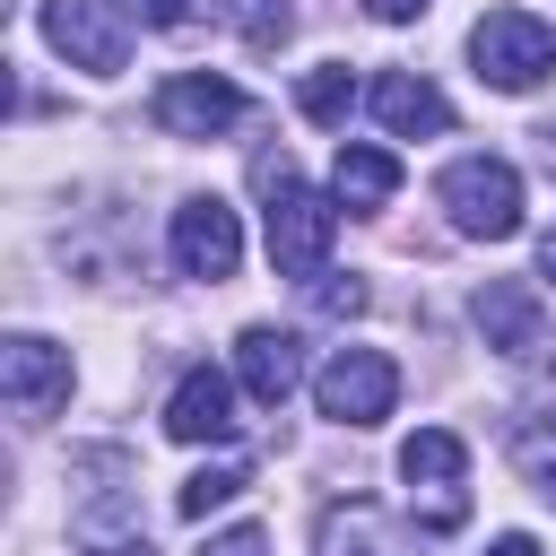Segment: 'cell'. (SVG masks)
Masks as SVG:
<instances>
[{"label": "cell", "instance_id": "obj_18", "mask_svg": "<svg viewBox=\"0 0 556 556\" xmlns=\"http://www.w3.org/2000/svg\"><path fill=\"white\" fill-rule=\"evenodd\" d=\"M226 17L243 26L252 52H278V43H287V0H226Z\"/></svg>", "mask_w": 556, "mask_h": 556}, {"label": "cell", "instance_id": "obj_21", "mask_svg": "<svg viewBox=\"0 0 556 556\" xmlns=\"http://www.w3.org/2000/svg\"><path fill=\"white\" fill-rule=\"evenodd\" d=\"M365 9H374V17H382V26H408V17H417V9H426V0H365Z\"/></svg>", "mask_w": 556, "mask_h": 556}, {"label": "cell", "instance_id": "obj_24", "mask_svg": "<svg viewBox=\"0 0 556 556\" xmlns=\"http://www.w3.org/2000/svg\"><path fill=\"white\" fill-rule=\"evenodd\" d=\"M539 269H547V278H556V226H547V243H539Z\"/></svg>", "mask_w": 556, "mask_h": 556}, {"label": "cell", "instance_id": "obj_12", "mask_svg": "<svg viewBox=\"0 0 556 556\" xmlns=\"http://www.w3.org/2000/svg\"><path fill=\"white\" fill-rule=\"evenodd\" d=\"M165 434L174 443H226L235 434V382L217 365H191L174 382V400H165Z\"/></svg>", "mask_w": 556, "mask_h": 556}, {"label": "cell", "instance_id": "obj_7", "mask_svg": "<svg viewBox=\"0 0 556 556\" xmlns=\"http://www.w3.org/2000/svg\"><path fill=\"white\" fill-rule=\"evenodd\" d=\"M235 261H243L235 208H226V200H182V208H174V269L217 287V278H235Z\"/></svg>", "mask_w": 556, "mask_h": 556}, {"label": "cell", "instance_id": "obj_20", "mask_svg": "<svg viewBox=\"0 0 556 556\" xmlns=\"http://www.w3.org/2000/svg\"><path fill=\"white\" fill-rule=\"evenodd\" d=\"M130 9H139L148 26H182V17H191V0H130Z\"/></svg>", "mask_w": 556, "mask_h": 556}, {"label": "cell", "instance_id": "obj_17", "mask_svg": "<svg viewBox=\"0 0 556 556\" xmlns=\"http://www.w3.org/2000/svg\"><path fill=\"white\" fill-rule=\"evenodd\" d=\"M243 478H252L243 460H217V469H200V478L174 495V513H182V521H208L217 504H235V495H243Z\"/></svg>", "mask_w": 556, "mask_h": 556}, {"label": "cell", "instance_id": "obj_6", "mask_svg": "<svg viewBox=\"0 0 556 556\" xmlns=\"http://www.w3.org/2000/svg\"><path fill=\"white\" fill-rule=\"evenodd\" d=\"M148 113H156L165 139H217V130L243 122V87H226V78H208V70H182V78L156 87Z\"/></svg>", "mask_w": 556, "mask_h": 556}, {"label": "cell", "instance_id": "obj_22", "mask_svg": "<svg viewBox=\"0 0 556 556\" xmlns=\"http://www.w3.org/2000/svg\"><path fill=\"white\" fill-rule=\"evenodd\" d=\"M486 556H539V539H530V530H504V539H495Z\"/></svg>", "mask_w": 556, "mask_h": 556}, {"label": "cell", "instance_id": "obj_16", "mask_svg": "<svg viewBox=\"0 0 556 556\" xmlns=\"http://www.w3.org/2000/svg\"><path fill=\"white\" fill-rule=\"evenodd\" d=\"M295 104H304V122H348V104H356V78H348V61H321V70H304V87H295Z\"/></svg>", "mask_w": 556, "mask_h": 556}, {"label": "cell", "instance_id": "obj_5", "mask_svg": "<svg viewBox=\"0 0 556 556\" xmlns=\"http://www.w3.org/2000/svg\"><path fill=\"white\" fill-rule=\"evenodd\" d=\"M313 400L330 426H382L391 400H400V365L382 348H339L321 374H313Z\"/></svg>", "mask_w": 556, "mask_h": 556}, {"label": "cell", "instance_id": "obj_23", "mask_svg": "<svg viewBox=\"0 0 556 556\" xmlns=\"http://www.w3.org/2000/svg\"><path fill=\"white\" fill-rule=\"evenodd\" d=\"M87 556H156L148 539H113V547H87Z\"/></svg>", "mask_w": 556, "mask_h": 556}, {"label": "cell", "instance_id": "obj_14", "mask_svg": "<svg viewBox=\"0 0 556 556\" xmlns=\"http://www.w3.org/2000/svg\"><path fill=\"white\" fill-rule=\"evenodd\" d=\"M374 113H382V130H400V139H434V130H452L443 87L417 78V70H382V78H374Z\"/></svg>", "mask_w": 556, "mask_h": 556}, {"label": "cell", "instance_id": "obj_9", "mask_svg": "<svg viewBox=\"0 0 556 556\" xmlns=\"http://www.w3.org/2000/svg\"><path fill=\"white\" fill-rule=\"evenodd\" d=\"M469 313H478L486 348H504V356H547V348H556V330H547V313H539V295H530L521 278H486Z\"/></svg>", "mask_w": 556, "mask_h": 556}, {"label": "cell", "instance_id": "obj_11", "mask_svg": "<svg viewBox=\"0 0 556 556\" xmlns=\"http://www.w3.org/2000/svg\"><path fill=\"white\" fill-rule=\"evenodd\" d=\"M235 374H243V391H252L261 408H287V391L304 382V339H295V330L252 321V330L235 339Z\"/></svg>", "mask_w": 556, "mask_h": 556}, {"label": "cell", "instance_id": "obj_13", "mask_svg": "<svg viewBox=\"0 0 556 556\" xmlns=\"http://www.w3.org/2000/svg\"><path fill=\"white\" fill-rule=\"evenodd\" d=\"M321 556H417V539H408L382 504L348 495V504H330V513H321Z\"/></svg>", "mask_w": 556, "mask_h": 556}, {"label": "cell", "instance_id": "obj_1", "mask_svg": "<svg viewBox=\"0 0 556 556\" xmlns=\"http://www.w3.org/2000/svg\"><path fill=\"white\" fill-rule=\"evenodd\" d=\"M261 191H269V261H278V278L313 287L321 261H330V243H339V208L321 191H304L287 156H261Z\"/></svg>", "mask_w": 556, "mask_h": 556}, {"label": "cell", "instance_id": "obj_19", "mask_svg": "<svg viewBox=\"0 0 556 556\" xmlns=\"http://www.w3.org/2000/svg\"><path fill=\"white\" fill-rule=\"evenodd\" d=\"M200 556H269V530H261V521H235V530H217Z\"/></svg>", "mask_w": 556, "mask_h": 556}, {"label": "cell", "instance_id": "obj_15", "mask_svg": "<svg viewBox=\"0 0 556 556\" xmlns=\"http://www.w3.org/2000/svg\"><path fill=\"white\" fill-rule=\"evenodd\" d=\"M339 200L348 208H382L391 191H400V156H382V148H339Z\"/></svg>", "mask_w": 556, "mask_h": 556}, {"label": "cell", "instance_id": "obj_8", "mask_svg": "<svg viewBox=\"0 0 556 556\" xmlns=\"http://www.w3.org/2000/svg\"><path fill=\"white\" fill-rule=\"evenodd\" d=\"M43 35H52V52L70 61V70H122V52H130V35H122V17L104 9V0H43Z\"/></svg>", "mask_w": 556, "mask_h": 556}, {"label": "cell", "instance_id": "obj_10", "mask_svg": "<svg viewBox=\"0 0 556 556\" xmlns=\"http://www.w3.org/2000/svg\"><path fill=\"white\" fill-rule=\"evenodd\" d=\"M0 391H9L17 417H52L70 400V356L52 339H9L0 348Z\"/></svg>", "mask_w": 556, "mask_h": 556}, {"label": "cell", "instance_id": "obj_2", "mask_svg": "<svg viewBox=\"0 0 556 556\" xmlns=\"http://www.w3.org/2000/svg\"><path fill=\"white\" fill-rule=\"evenodd\" d=\"M400 478H408V504L426 530H460L469 521V443L452 426H417L400 443Z\"/></svg>", "mask_w": 556, "mask_h": 556}, {"label": "cell", "instance_id": "obj_4", "mask_svg": "<svg viewBox=\"0 0 556 556\" xmlns=\"http://www.w3.org/2000/svg\"><path fill=\"white\" fill-rule=\"evenodd\" d=\"M434 200H443V217H452L460 235H478V243L521 235V174H513L504 156H460V165H443Z\"/></svg>", "mask_w": 556, "mask_h": 556}, {"label": "cell", "instance_id": "obj_3", "mask_svg": "<svg viewBox=\"0 0 556 556\" xmlns=\"http://www.w3.org/2000/svg\"><path fill=\"white\" fill-rule=\"evenodd\" d=\"M469 61H478L486 87L521 96V87H539V78L556 70V26L530 17V9H486V17L469 26Z\"/></svg>", "mask_w": 556, "mask_h": 556}]
</instances>
